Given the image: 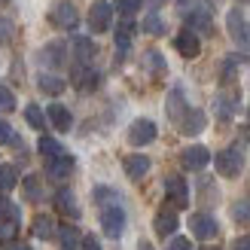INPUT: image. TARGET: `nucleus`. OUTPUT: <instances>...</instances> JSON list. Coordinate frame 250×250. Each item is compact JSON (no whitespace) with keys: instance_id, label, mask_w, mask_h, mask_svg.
<instances>
[{"instance_id":"obj_35","label":"nucleus","mask_w":250,"mask_h":250,"mask_svg":"<svg viewBox=\"0 0 250 250\" xmlns=\"http://www.w3.org/2000/svg\"><path fill=\"white\" fill-rule=\"evenodd\" d=\"M177 9H180V16H189L195 9H210V3L208 0H177Z\"/></svg>"},{"instance_id":"obj_25","label":"nucleus","mask_w":250,"mask_h":250,"mask_svg":"<svg viewBox=\"0 0 250 250\" xmlns=\"http://www.w3.org/2000/svg\"><path fill=\"white\" fill-rule=\"evenodd\" d=\"M55 238L61 241V247H64V250H77L80 241H83V235L73 229V226H61V229L55 232Z\"/></svg>"},{"instance_id":"obj_40","label":"nucleus","mask_w":250,"mask_h":250,"mask_svg":"<svg viewBox=\"0 0 250 250\" xmlns=\"http://www.w3.org/2000/svg\"><path fill=\"white\" fill-rule=\"evenodd\" d=\"M95 202H119V195L113 189H107V186H98V189H95Z\"/></svg>"},{"instance_id":"obj_39","label":"nucleus","mask_w":250,"mask_h":250,"mask_svg":"<svg viewBox=\"0 0 250 250\" xmlns=\"http://www.w3.org/2000/svg\"><path fill=\"white\" fill-rule=\"evenodd\" d=\"M0 144H19V137H16V131H12V125L3 122V119H0Z\"/></svg>"},{"instance_id":"obj_37","label":"nucleus","mask_w":250,"mask_h":250,"mask_svg":"<svg viewBox=\"0 0 250 250\" xmlns=\"http://www.w3.org/2000/svg\"><path fill=\"white\" fill-rule=\"evenodd\" d=\"M12 107H16V95H12V89H6V85L0 83V113H6Z\"/></svg>"},{"instance_id":"obj_34","label":"nucleus","mask_w":250,"mask_h":250,"mask_svg":"<svg viewBox=\"0 0 250 250\" xmlns=\"http://www.w3.org/2000/svg\"><path fill=\"white\" fill-rule=\"evenodd\" d=\"M141 3H144V0H116V3H113V9L119 12L122 19H134V12L141 9Z\"/></svg>"},{"instance_id":"obj_24","label":"nucleus","mask_w":250,"mask_h":250,"mask_svg":"<svg viewBox=\"0 0 250 250\" xmlns=\"http://www.w3.org/2000/svg\"><path fill=\"white\" fill-rule=\"evenodd\" d=\"M21 192H24L28 202H40L43 198V180L37 177V174H28V177L21 180Z\"/></svg>"},{"instance_id":"obj_46","label":"nucleus","mask_w":250,"mask_h":250,"mask_svg":"<svg viewBox=\"0 0 250 250\" xmlns=\"http://www.w3.org/2000/svg\"><path fill=\"white\" fill-rule=\"evenodd\" d=\"M12 250H31L28 244H16V247H12Z\"/></svg>"},{"instance_id":"obj_36","label":"nucleus","mask_w":250,"mask_h":250,"mask_svg":"<svg viewBox=\"0 0 250 250\" xmlns=\"http://www.w3.org/2000/svg\"><path fill=\"white\" fill-rule=\"evenodd\" d=\"M232 217L244 223V226H250V202H235L232 205Z\"/></svg>"},{"instance_id":"obj_19","label":"nucleus","mask_w":250,"mask_h":250,"mask_svg":"<svg viewBox=\"0 0 250 250\" xmlns=\"http://www.w3.org/2000/svg\"><path fill=\"white\" fill-rule=\"evenodd\" d=\"M122 168H125V174H128L131 180H144L146 171H149V159L146 156H125Z\"/></svg>"},{"instance_id":"obj_18","label":"nucleus","mask_w":250,"mask_h":250,"mask_svg":"<svg viewBox=\"0 0 250 250\" xmlns=\"http://www.w3.org/2000/svg\"><path fill=\"white\" fill-rule=\"evenodd\" d=\"M46 119L52 122L58 131H70V125H73V116H70V110L64 104H52L46 110Z\"/></svg>"},{"instance_id":"obj_11","label":"nucleus","mask_w":250,"mask_h":250,"mask_svg":"<svg viewBox=\"0 0 250 250\" xmlns=\"http://www.w3.org/2000/svg\"><path fill=\"white\" fill-rule=\"evenodd\" d=\"M165 110H168V119L174 125H180V119L189 113V104H186V95L180 85H174V89L168 92V101H165Z\"/></svg>"},{"instance_id":"obj_4","label":"nucleus","mask_w":250,"mask_h":250,"mask_svg":"<svg viewBox=\"0 0 250 250\" xmlns=\"http://www.w3.org/2000/svg\"><path fill=\"white\" fill-rule=\"evenodd\" d=\"M101 229H104V235H110V238H119V235L125 232V210L119 205H104Z\"/></svg>"},{"instance_id":"obj_12","label":"nucleus","mask_w":250,"mask_h":250,"mask_svg":"<svg viewBox=\"0 0 250 250\" xmlns=\"http://www.w3.org/2000/svg\"><path fill=\"white\" fill-rule=\"evenodd\" d=\"M73 83H77L80 92H95L98 83H101V73L95 67H89V64H77L73 67Z\"/></svg>"},{"instance_id":"obj_21","label":"nucleus","mask_w":250,"mask_h":250,"mask_svg":"<svg viewBox=\"0 0 250 250\" xmlns=\"http://www.w3.org/2000/svg\"><path fill=\"white\" fill-rule=\"evenodd\" d=\"M55 208H58L64 217H70V220L80 217V205H77V198H73L70 189H58V195H55Z\"/></svg>"},{"instance_id":"obj_9","label":"nucleus","mask_w":250,"mask_h":250,"mask_svg":"<svg viewBox=\"0 0 250 250\" xmlns=\"http://www.w3.org/2000/svg\"><path fill=\"white\" fill-rule=\"evenodd\" d=\"M189 232L195 238H202V241H210V238L220 235V226H217V220L210 214H192L189 217Z\"/></svg>"},{"instance_id":"obj_23","label":"nucleus","mask_w":250,"mask_h":250,"mask_svg":"<svg viewBox=\"0 0 250 250\" xmlns=\"http://www.w3.org/2000/svg\"><path fill=\"white\" fill-rule=\"evenodd\" d=\"M37 85H40V92H46V95H61L67 83L61 77H55V73H40V77H37Z\"/></svg>"},{"instance_id":"obj_44","label":"nucleus","mask_w":250,"mask_h":250,"mask_svg":"<svg viewBox=\"0 0 250 250\" xmlns=\"http://www.w3.org/2000/svg\"><path fill=\"white\" fill-rule=\"evenodd\" d=\"M6 208H9V202H6V198H3V192H0V217L6 214Z\"/></svg>"},{"instance_id":"obj_27","label":"nucleus","mask_w":250,"mask_h":250,"mask_svg":"<svg viewBox=\"0 0 250 250\" xmlns=\"http://www.w3.org/2000/svg\"><path fill=\"white\" fill-rule=\"evenodd\" d=\"M131 37H134V21H131V19H122V21H119V28H116V46L122 49V52L128 49Z\"/></svg>"},{"instance_id":"obj_47","label":"nucleus","mask_w":250,"mask_h":250,"mask_svg":"<svg viewBox=\"0 0 250 250\" xmlns=\"http://www.w3.org/2000/svg\"><path fill=\"white\" fill-rule=\"evenodd\" d=\"M205 250H217V247H205Z\"/></svg>"},{"instance_id":"obj_6","label":"nucleus","mask_w":250,"mask_h":250,"mask_svg":"<svg viewBox=\"0 0 250 250\" xmlns=\"http://www.w3.org/2000/svg\"><path fill=\"white\" fill-rule=\"evenodd\" d=\"M49 21H52L55 28H61V31H73L80 24V12L73 9V3L61 0V3H55L52 12H49Z\"/></svg>"},{"instance_id":"obj_31","label":"nucleus","mask_w":250,"mask_h":250,"mask_svg":"<svg viewBox=\"0 0 250 250\" xmlns=\"http://www.w3.org/2000/svg\"><path fill=\"white\" fill-rule=\"evenodd\" d=\"M16 183H19L16 168H12V165H0V192H9Z\"/></svg>"},{"instance_id":"obj_1","label":"nucleus","mask_w":250,"mask_h":250,"mask_svg":"<svg viewBox=\"0 0 250 250\" xmlns=\"http://www.w3.org/2000/svg\"><path fill=\"white\" fill-rule=\"evenodd\" d=\"M214 165L220 177H238L241 168H244V153L238 146H229V149H220L214 156Z\"/></svg>"},{"instance_id":"obj_3","label":"nucleus","mask_w":250,"mask_h":250,"mask_svg":"<svg viewBox=\"0 0 250 250\" xmlns=\"http://www.w3.org/2000/svg\"><path fill=\"white\" fill-rule=\"evenodd\" d=\"M165 198H168V208L174 210V214L189 205V186H186V180L180 177V174H171V177L165 180Z\"/></svg>"},{"instance_id":"obj_28","label":"nucleus","mask_w":250,"mask_h":250,"mask_svg":"<svg viewBox=\"0 0 250 250\" xmlns=\"http://www.w3.org/2000/svg\"><path fill=\"white\" fill-rule=\"evenodd\" d=\"M24 119H28V125H31V128H37V131L46 128V113H43L37 104H28V107H24Z\"/></svg>"},{"instance_id":"obj_26","label":"nucleus","mask_w":250,"mask_h":250,"mask_svg":"<svg viewBox=\"0 0 250 250\" xmlns=\"http://www.w3.org/2000/svg\"><path fill=\"white\" fill-rule=\"evenodd\" d=\"M144 67L153 73V77L165 73V58H162V52H156V49H146V52H144Z\"/></svg>"},{"instance_id":"obj_10","label":"nucleus","mask_w":250,"mask_h":250,"mask_svg":"<svg viewBox=\"0 0 250 250\" xmlns=\"http://www.w3.org/2000/svg\"><path fill=\"white\" fill-rule=\"evenodd\" d=\"M210 159H214V156H210L208 146H202V144H192V146H186L180 153V162H183L186 171H202V168H208Z\"/></svg>"},{"instance_id":"obj_30","label":"nucleus","mask_w":250,"mask_h":250,"mask_svg":"<svg viewBox=\"0 0 250 250\" xmlns=\"http://www.w3.org/2000/svg\"><path fill=\"white\" fill-rule=\"evenodd\" d=\"M37 146H40V153H43V159H46V162L64 153V149H61V144L55 141V137H40V144H37Z\"/></svg>"},{"instance_id":"obj_5","label":"nucleus","mask_w":250,"mask_h":250,"mask_svg":"<svg viewBox=\"0 0 250 250\" xmlns=\"http://www.w3.org/2000/svg\"><path fill=\"white\" fill-rule=\"evenodd\" d=\"M156 134H159V128H156L153 119H134V122L128 125V144H131V146H146V144H153Z\"/></svg>"},{"instance_id":"obj_17","label":"nucleus","mask_w":250,"mask_h":250,"mask_svg":"<svg viewBox=\"0 0 250 250\" xmlns=\"http://www.w3.org/2000/svg\"><path fill=\"white\" fill-rule=\"evenodd\" d=\"M177 214H174L171 208H165V210H159L156 214V220H153V229H156V235H162V238H168V235H174L177 232Z\"/></svg>"},{"instance_id":"obj_22","label":"nucleus","mask_w":250,"mask_h":250,"mask_svg":"<svg viewBox=\"0 0 250 250\" xmlns=\"http://www.w3.org/2000/svg\"><path fill=\"white\" fill-rule=\"evenodd\" d=\"M31 232L37 235V238H40V241H52L55 238V223H52V217H46V214H40V217H37L34 220V226H31Z\"/></svg>"},{"instance_id":"obj_2","label":"nucleus","mask_w":250,"mask_h":250,"mask_svg":"<svg viewBox=\"0 0 250 250\" xmlns=\"http://www.w3.org/2000/svg\"><path fill=\"white\" fill-rule=\"evenodd\" d=\"M226 28H229V37L235 40V46H241L244 52H250V21L241 9H229Z\"/></svg>"},{"instance_id":"obj_8","label":"nucleus","mask_w":250,"mask_h":250,"mask_svg":"<svg viewBox=\"0 0 250 250\" xmlns=\"http://www.w3.org/2000/svg\"><path fill=\"white\" fill-rule=\"evenodd\" d=\"M37 61H40L43 67H61V64L67 61V46H64V40L46 43L40 52H37Z\"/></svg>"},{"instance_id":"obj_38","label":"nucleus","mask_w":250,"mask_h":250,"mask_svg":"<svg viewBox=\"0 0 250 250\" xmlns=\"http://www.w3.org/2000/svg\"><path fill=\"white\" fill-rule=\"evenodd\" d=\"M16 232H19V223L16 220H0V241H9Z\"/></svg>"},{"instance_id":"obj_7","label":"nucleus","mask_w":250,"mask_h":250,"mask_svg":"<svg viewBox=\"0 0 250 250\" xmlns=\"http://www.w3.org/2000/svg\"><path fill=\"white\" fill-rule=\"evenodd\" d=\"M110 21H113V6H110L107 0H95L92 9H89V28H92V34L110 31Z\"/></svg>"},{"instance_id":"obj_42","label":"nucleus","mask_w":250,"mask_h":250,"mask_svg":"<svg viewBox=\"0 0 250 250\" xmlns=\"http://www.w3.org/2000/svg\"><path fill=\"white\" fill-rule=\"evenodd\" d=\"M83 250H101V241L95 238V235H83V241H80Z\"/></svg>"},{"instance_id":"obj_20","label":"nucleus","mask_w":250,"mask_h":250,"mask_svg":"<svg viewBox=\"0 0 250 250\" xmlns=\"http://www.w3.org/2000/svg\"><path fill=\"white\" fill-rule=\"evenodd\" d=\"M95 52H98V46L89 37H77V40H73V58H77V64H89L95 58Z\"/></svg>"},{"instance_id":"obj_43","label":"nucleus","mask_w":250,"mask_h":250,"mask_svg":"<svg viewBox=\"0 0 250 250\" xmlns=\"http://www.w3.org/2000/svg\"><path fill=\"white\" fill-rule=\"evenodd\" d=\"M232 250H250V235H241V238H235Z\"/></svg>"},{"instance_id":"obj_13","label":"nucleus","mask_w":250,"mask_h":250,"mask_svg":"<svg viewBox=\"0 0 250 250\" xmlns=\"http://www.w3.org/2000/svg\"><path fill=\"white\" fill-rule=\"evenodd\" d=\"M46 174L52 180H67L70 174H73V156L70 153H61V156H55V159H49L46 162Z\"/></svg>"},{"instance_id":"obj_41","label":"nucleus","mask_w":250,"mask_h":250,"mask_svg":"<svg viewBox=\"0 0 250 250\" xmlns=\"http://www.w3.org/2000/svg\"><path fill=\"white\" fill-rule=\"evenodd\" d=\"M168 250H192V241L186 238V235H174L171 244H168Z\"/></svg>"},{"instance_id":"obj_29","label":"nucleus","mask_w":250,"mask_h":250,"mask_svg":"<svg viewBox=\"0 0 250 250\" xmlns=\"http://www.w3.org/2000/svg\"><path fill=\"white\" fill-rule=\"evenodd\" d=\"M235 107H238V98L235 95H220L217 98V116L220 119H229L235 113Z\"/></svg>"},{"instance_id":"obj_14","label":"nucleus","mask_w":250,"mask_h":250,"mask_svg":"<svg viewBox=\"0 0 250 250\" xmlns=\"http://www.w3.org/2000/svg\"><path fill=\"white\" fill-rule=\"evenodd\" d=\"M205 125H208V116L202 113V110L189 107V113L180 119L177 128H180V134H186V137H195V134H202V131H205Z\"/></svg>"},{"instance_id":"obj_33","label":"nucleus","mask_w":250,"mask_h":250,"mask_svg":"<svg viewBox=\"0 0 250 250\" xmlns=\"http://www.w3.org/2000/svg\"><path fill=\"white\" fill-rule=\"evenodd\" d=\"M241 64H244V55H226V61H223V83H229Z\"/></svg>"},{"instance_id":"obj_15","label":"nucleus","mask_w":250,"mask_h":250,"mask_svg":"<svg viewBox=\"0 0 250 250\" xmlns=\"http://www.w3.org/2000/svg\"><path fill=\"white\" fill-rule=\"evenodd\" d=\"M174 49H177L183 58H198V52H202V40H198V34H192V31H180L177 40H174Z\"/></svg>"},{"instance_id":"obj_45","label":"nucleus","mask_w":250,"mask_h":250,"mask_svg":"<svg viewBox=\"0 0 250 250\" xmlns=\"http://www.w3.org/2000/svg\"><path fill=\"white\" fill-rule=\"evenodd\" d=\"M137 250H156V247L149 244V241H141V244H137Z\"/></svg>"},{"instance_id":"obj_16","label":"nucleus","mask_w":250,"mask_h":250,"mask_svg":"<svg viewBox=\"0 0 250 250\" xmlns=\"http://www.w3.org/2000/svg\"><path fill=\"white\" fill-rule=\"evenodd\" d=\"M183 19H186V31H192V34H210V28H214L210 9H195V12H189V16H183Z\"/></svg>"},{"instance_id":"obj_32","label":"nucleus","mask_w":250,"mask_h":250,"mask_svg":"<svg viewBox=\"0 0 250 250\" xmlns=\"http://www.w3.org/2000/svg\"><path fill=\"white\" fill-rule=\"evenodd\" d=\"M144 34H153V37L165 34V21L159 19V12H149V16L144 19Z\"/></svg>"}]
</instances>
